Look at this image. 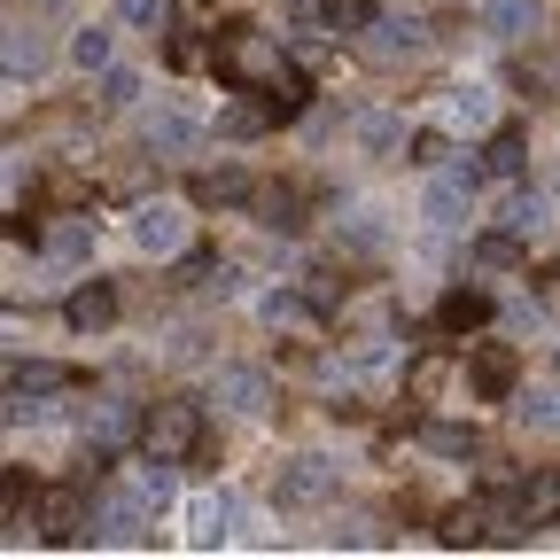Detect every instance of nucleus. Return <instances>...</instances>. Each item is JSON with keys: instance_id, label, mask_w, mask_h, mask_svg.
Wrapping results in <instances>:
<instances>
[{"instance_id": "39448f33", "label": "nucleus", "mask_w": 560, "mask_h": 560, "mask_svg": "<svg viewBox=\"0 0 560 560\" xmlns=\"http://www.w3.org/2000/svg\"><path fill=\"white\" fill-rule=\"evenodd\" d=\"M506 522H514V529H545V522H560V475H522V482H514V499H506Z\"/></svg>"}, {"instance_id": "6e6552de", "label": "nucleus", "mask_w": 560, "mask_h": 560, "mask_svg": "<svg viewBox=\"0 0 560 560\" xmlns=\"http://www.w3.org/2000/svg\"><path fill=\"white\" fill-rule=\"evenodd\" d=\"M359 47H366L374 62H412V55H420V24H412V16H374V32H366Z\"/></svg>"}, {"instance_id": "1a4fd4ad", "label": "nucleus", "mask_w": 560, "mask_h": 560, "mask_svg": "<svg viewBox=\"0 0 560 560\" xmlns=\"http://www.w3.org/2000/svg\"><path fill=\"white\" fill-rule=\"evenodd\" d=\"M482 24L490 39H529L545 24V0H482Z\"/></svg>"}, {"instance_id": "7ed1b4c3", "label": "nucleus", "mask_w": 560, "mask_h": 560, "mask_svg": "<svg viewBox=\"0 0 560 560\" xmlns=\"http://www.w3.org/2000/svg\"><path fill=\"white\" fill-rule=\"evenodd\" d=\"M219 70H226L234 86H249V79L280 86V79H289V62H280L265 39H249V32H226V39H219Z\"/></svg>"}, {"instance_id": "c9c22d12", "label": "nucleus", "mask_w": 560, "mask_h": 560, "mask_svg": "<svg viewBox=\"0 0 560 560\" xmlns=\"http://www.w3.org/2000/svg\"><path fill=\"white\" fill-rule=\"evenodd\" d=\"M179 272L195 280V289H202V280H210V272H219V257H210V249H195V257H187V249H179Z\"/></svg>"}, {"instance_id": "ddd939ff", "label": "nucleus", "mask_w": 560, "mask_h": 560, "mask_svg": "<svg viewBox=\"0 0 560 560\" xmlns=\"http://www.w3.org/2000/svg\"><path fill=\"white\" fill-rule=\"evenodd\" d=\"M467 382H475V397H506L514 389V350H475V366H467Z\"/></svg>"}, {"instance_id": "ea45409f", "label": "nucleus", "mask_w": 560, "mask_h": 560, "mask_svg": "<svg viewBox=\"0 0 560 560\" xmlns=\"http://www.w3.org/2000/svg\"><path fill=\"white\" fill-rule=\"evenodd\" d=\"M552 280H560V257H552Z\"/></svg>"}, {"instance_id": "aec40b11", "label": "nucleus", "mask_w": 560, "mask_h": 560, "mask_svg": "<svg viewBox=\"0 0 560 560\" xmlns=\"http://www.w3.org/2000/svg\"><path fill=\"white\" fill-rule=\"evenodd\" d=\"M359 140H366L374 156H397V149H412V132H405L389 109H382V117H359Z\"/></svg>"}, {"instance_id": "b1692460", "label": "nucleus", "mask_w": 560, "mask_h": 560, "mask_svg": "<svg viewBox=\"0 0 560 560\" xmlns=\"http://www.w3.org/2000/svg\"><path fill=\"white\" fill-rule=\"evenodd\" d=\"M452 117H459V125L490 117V86H482V79H459V86H452Z\"/></svg>"}, {"instance_id": "f8f14e48", "label": "nucleus", "mask_w": 560, "mask_h": 560, "mask_svg": "<svg viewBox=\"0 0 560 560\" xmlns=\"http://www.w3.org/2000/svg\"><path fill=\"white\" fill-rule=\"evenodd\" d=\"M39 249H47L55 265H86V257H94V226H86V219H62V226L39 234Z\"/></svg>"}, {"instance_id": "20e7f679", "label": "nucleus", "mask_w": 560, "mask_h": 560, "mask_svg": "<svg viewBox=\"0 0 560 560\" xmlns=\"http://www.w3.org/2000/svg\"><path fill=\"white\" fill-rule=\"evenodd\" d=\"M475 179H482V172H467V164H452V172H436V179H429V202H420V210H429V226H436V234H452V226L467 219Z\"/></svg>"}, {"instance_id": "4be33fe9", "label": "nucleus", "mask_w": 560, "mask_h": 560, "mask_svg": "<svg viewBox=\"0 0 560 560\" xmlns=\"http://www.w3.org/2000/svg\"><path fill=\"white\" fill-rule=\"evenodd\" d=\"M327 32L366 39V32H374V0H335V9H327Z\"/></svg>"}, {"instance_id": "bb28decb", "label": "nucleus", "mask_w": 560, "mask_h": 560, "mask_svg": "<svg viewBox=\"0 0 560 560\" xmlns=\"http://www.w3.org/2000/svg\"><path fill=\"white\" fill-rule=\"evenodd\" d=\"M62 382H70L62 366H9V389H16V397H32V389H62Z\"/></svg>"}, {"instance_id": "9b49d317", "label": "nucleus", "mask_w": 560, "mask_h": 560, "mask_svg": "<svg viewBox=\"0 0 560 560\" xmlns=\"http://www.w3.org/2000/svg\"><path fill=\"white\" fill-rule=\"evenodd\" d=\"M219 397H226V405H234V412L249 420V412H265V397H272V382H265L257 366H226V374H219Z\"/></svg>"}, {"instance_id": "0eeeda50", "label": "nucleus", "mask_w": 560, "mask_h": 560, "mask_svg": "<svg viewBox=\"0 0 560 560\" xmlns=\"http://www.w3.org/2000/svg\"><path fill=\"white\" fill-rule=\"evenodd\" d=\"M62 319L79 327V335H102V327L117 319V289H109V280H79V289H70V304H62Z\"/></svg>"}, {"instance_id": "4c0bfd02", "label": "nucleus", "mask_w": 560, "mask_h": 560, "mask_svg": "<svg viewBox=\"0 0 560 560\" xmlns=\"http://www.w3.org/2000/svg\"><path fill=\"white\" fill-rule=\"evenodd\" d=\"M164 55H172V70H187V62H202V39H172Z\"/></svg>"}, {"instance_id": "7c9ffc66", "label": "nucleus", "mask_w": 560, "mask_h": 560, "mask_svg": "<svg viewBox=\"0 0 560 560\" xmlns=\"http://www.w3.org/2000/svg\"><path fill=\"white\" fill-rule=\"evenodd\" d=\"M444 156H452V140H444V132H412V164H429V172H436Z\"/></svg>"}, {"instance_id": "f03ea898", "label": "nucleus", "mask_w": 560, "mask_h": 560, "mask_svg": "<svg viewBox=\"0 0 560 560\" xmlns=\"http://www.w3.org/2000/svg\"><path fill=\"white\" fill-rule=\"evenodd\" d=\"M132 249L140 257H179L187 249V202H140L132 210Z\"/></svg>"}, {"instance_id": "5701e85b", "label": "nucleus", "mask_w": 560, "mask_h": 560, "mask_svg": "<svg viewBox=\"0 0 560 560\" xmlns=\"http://www.w3.org/2000/svg\"><path fill=\"white\" fill-rule=\"evenodd\" d=\"M420 444H429L436 459H467V452H475V429H436V420H429V429H420Z\"/></svg>"}, {"instance_id": "9d476101", "label": "nucleus", "mask_w": 560, "mask_h": 560, "mask_svg": "<svg viewBox=\"0 0 560 560\" xmlns=\"http://www.w3.org/2000/svg\"><path fill=\"white\" fill-rule=\"evenodd\" d=\"M490 522H506V499H482V506L444 514V545H482V537H490Z\"/></svg>"}, {"instance_id": "393cba45", "label": "nucleus", "mask_w": 560, "mask_h": 560, "mask_svg": "<svg viewBox=\"0 0 560 560\" xmlns=\"http://www.w3.org/2000/svg\"><path fill=\"white\" fill-rule=\"evenodd\" d=\"M304 312H312V296H304V289H272V296H265V319H272V327H296Z\"/></svg>"}, {"instance_id": "423d86ee", "label": "nucleus", "mask_w": 560, "mask_h": 560, "mask_svg": "<svg viewBox=\"0 0 560 560\" xmlns=\"http://www.w3.org/2000/svg\"><path fill=\"white\" fill-rule=\"evenodd\" d=\"M327 490H335V459H319V452L280 467V506H319Z\"/></svg>"}, {"instance_id": "cd10ccee", "label": "nucleus", "mask_w": 560, "mask_h": 560, "mask_svg": "<svg viewBox=\"0 0 560 560\" xmlns=\"http://www.w3.org/2000/svg\"><path fill=\"white\" fill-rule=\"evenodd\" d=\"M39 62H47V47H39L32 32H16V39H9V70H16V79H32Z\"/></svg>"}, {"instance_id": "a211bd4d", "label": "nucleus", "mask_w": 560, "mask_h": 560, "mask_svg": "<svg viewBox=\"0 0 560 560\" xmlns=\"http://www.w3.org/2000/svg\"><path fill=\"white\" fill-rule=\"evenodd\" d=\"M475 265H482V272H514V265H522V234H514V226L482 234V242H475Z\"/></svg>"}, {"instance_id": "2eb2a0df", "label": "nucleus", "mask_w": 560, "mask_h": 560, "mask_svg": "<svg viewBox=\"0 0 560 560\" xmlns=\"http://www.w3.org/2000/svg\"><path fill=\"white\" fill-rule=\"evenodd\" d=\"M482 319H490V296H482V289H459V296H444V312H436L444 335H467V327H482Z\"/></svg>"}, {"instance_id": "f257e3e1", "label": "nucleus", "mask_w": 560, "mask_h": 560, "mask_svg": "<svg viewBox=\"0 0 560 560\" xmlns=\"http://www.w3.org/2000/svg\"><path fill=\"white\" fill-rule=\"evenodd\" d=\"M140 444H149V459L179 467V459L202 444V405H195V397H164V405H149V420H140Z\"/></svg>"}, {"instance_id": "e433bc0d", "label": "nucleus", "mask_w": 560, "mask_h": 560, "mask_svg": "<svg viewBox=\"0 0 560 560\" xmlns=\"http://www.w3.org/2000/svg\"><path fill=\"white\" fill-rule=\"evenodd\" d=\"M436 382H444V366H436V359H420V366H412V397H436Z\"/></svg>"}, {"instance_id": "2f4dec72", "label": "nucleus", "mask_w": 560, "mask_h": 560, "mask_svg": "<svg viewBox=\"0 0 560 560\" xmlns=\"http://www.w3.org/2000/svg\"><path fill=\"white\" fill-rule=\"evenodd\" d=\"M156 149H195V117H164L156 125Z\"/></svg>"}, {"instance_id": "c85d7f7f", "label": "nucleus", "mask_w": 560, "mask_h": 560, "mask_svg": "<svg viewBox=\"0 0 560 560\" xmlns=\"http://www.w3.org/2000/svg\"><path fill=\"white\" fill-rule=\"evenodd\" d=\"M132 94H140V79H132V70H117V62H109V70H102V102H109V109H125Z\"/></svg>"}, {"instance_id": "4468645a", "label": "nucleus", "mask_w": 560, "mask_h": 560, "mask_svg": "<svg viewBox=\"0 0 560 560\" xmlns=\"http://www.w3.org/2000/svg\"><path fill=\"white\" fill-rule=\"evenodd\" d=\"M522 156H529V140L506 125V132H490V149H482V179H514L522 172Z\"/></svg>"}, {"instance_id": "412c9836", "label": "nucleus", "mask_w": 560, "mask_h": 560, "mask_svg": "<svg viewBox=\"0 0 560 560\" xmlns=\"http://www.w3.org/2000/svg\"><path fill=\"white\" fill-rule=\"evenodd\" d=\"M109 55H117V47H109V32H102V24H86L79 39H70V62H79V70H94V79L109 70Z\"/></svg>"}, {"instance_id": "72a5a7b5", "label": "nucleus", "mask_w": 560, "mask_h": 560, "mask_svg": "<svg viewBox=\"0 0 560 560\" xmlns=\"http://www.w3.org/2000/svg\"><path fill=\"white\" fill-rule=\"evenodd\" d=\"M304 296H312V312H335V304H342V289H335V272H312V280H304Z\"/></svg>"}, {"instance_id": "a878e982", "label": "nucleus", "mask_w": 560, "mask_h": 560, "mask_svg": "<svg viewBox=\"0 0 560 560\" xmlns=\"http://www.w3.org/2000/svg\"><path fill=\"white\" fill-rule=\"evenodd\" d=\"M47 545H70L79 537V499H47V529H39Z\"/></svg>"}, {"instance_id": "f704fd0d", "label": "nucleus", "mask_w": 560, "mask_h": 560, "mask_svg": "<svg viewBox=\"0 0 560 560\" xmlns=\"http://www.w3.org/2000/svg\"><path fill=\"white\" fill-rule=\"evenodd\" d=\"M529 429H560V389H545V397H529Z\"/></svg>"}, {"instance_id": "c756f323", "label": "nucleus", "mask_w": 560, "mask_h": 560, "mask_svg": "<svg viewBox=\"0 0 560 560\" xmlns=\"http://www.w3.org/2000/svg\"><path fill=\"white\" fill-rule=\"evenodd\" d=\"M117 9H125L132 32H156V24H164V0H117Z\"/></svg>"}, {"instance_id": "473e14b6", "label": "nucleus", "mask_w": 560, "mask_h": 560, "mask_svg": "<svg viewBox=\"0 0 560 560\" xmlns=\"http://www.w3.org/2000/svg\"><path fill=\"white\" fill-rule=\"evenodd\" d=\"M499 219H506L514 234H529V226H537V195H506V210H499Z\"/></svg>"}, {"instance_id": "f3484780", "label": "nucleus", "mask_w": 560, "mask_h": 560, "mask_svg": "<svg viewBox=\"0 0 560 560\" xmlns=\"http://www.w3.org/2000/svg\"><path fill=\"white\" fill-rule=\"evenodd\" d=\"M280 117H289V109H280V94H265V102H234V109H226V132L249 140V132H265V125H280Z\"/></svg>"}, {"instance_id": "6ab92c4d", "label": "nucleus", "mask_w": 560, "mask_h": 560, "mask_svg": "<svg viewBox=\"0 0 560 560\" xmlns=\"http://www.w3.org/2000/svg\"><path fill=\"white\" fill-rule=\"evenodd\" d=\"M257 210H265L280 234H296V226H304V195H296V187H257Z\"/></svg>"}, {"instance_id": "dca6fc26", "label": "nucleus", "mask_w": 560, "mask_h": 560, "mask_svg": "<svg viewBox=\"0 0 560 560\" xmlns=\"http://www.w3.org/2000/svg\"><path fill=\"white\" fill-rule=\"evenodd\" d=\"M187 195H195L202 210H219V202H249V172H202Z\"/></svg>"}, {"instance_id": "58836bf2", "label": "nucleus", "mask_w": 560, "mask_h": 560, "mask_svg": "<svg viewBox=\"0 0 560 560\" xmlns=\"http://www.w3.org/2000/svg\"><path fill=\"white\" fill-rule=\"evenodd\" d=\"M289 9H296V16H312V24H327V9H335V0H289Z\"/></svg>"}]
</instances>
